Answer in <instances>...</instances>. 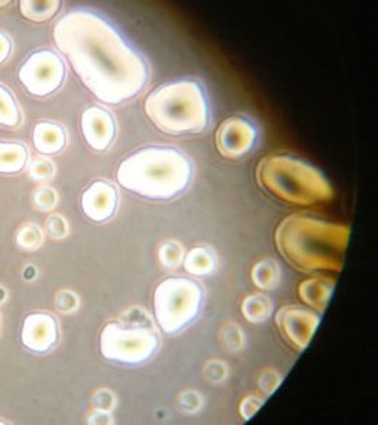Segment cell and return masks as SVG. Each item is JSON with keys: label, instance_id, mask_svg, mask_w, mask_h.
Listing matches in <instances>:
<instances>
[{"label": "cell", "instance_id": "obj_1", "mask_svg": "<svg viewBox=\"0 0 378 425\" xmlns=\"http://www.w3.org/2000/svg\"><path fill=\"white\" fill-rule=\"evenodd\" d=\"M53 39L82 84L105 104L130 101L148 82L144 57L113 25L89 9L64 15L53 29Z\"/></svg>", "mask_w": 378, "mask_h": 425}, {"label": "cell", "instance_id": "obj_2", "mask_svg": "<svg viewBox=\"0 0 378 425\" xmlns=\"http://www.w3.org/2000/svg\"><path fill=\"white\" fill-rule=\"evenodd\" d=\"M275 240L284 258L301 271H340L348 228L298 214L279 224Z\"/></svg>", "mask_w": 378, "mask_h": 425}, {"label": "cell", "instance_id": "obj_3", "mask_svg": "<svg viewBox=\"0 0 378 425\" xmlns=\"http://www.w3.org/2000/svg\"><path fill=\"white\" fill-rule=\"evenodd\" d=\"M191 164L177 149L148 147L126 156L118 166V183L145 199L169 200L191 180Z\"/></svg>", "mask_w": 378, "mask_h": 425}, {"label": "cell", "instance_id": "obj_4", "mask_svg": "<svg viewBox=\"0 0 378 425\" xmlns=\"http://www.w3.org/2000/svg\"><path fill=\"white\" fill-rule=\"evenodd\" d=\"M145 112L152 123L168 135L199 133L210 119L206 94L193 80L158 87L146 98Z\"/></svg>", "mask_w": 378, "mask_h": 425}, {"label": "cell", "instance_id": "obj_5", "mask_svg": "<svg viewBox=\"0 0 378 425\" xmlns=\"http://www.w3.org/2000/svg\"><path fill=\"white\" fill-rule=\"evenodd\" d=\"M260 185L277 199L298 206L332 200V187L313 166L289 156H267L257 169Z\"/></svg>", "mask_w": 378, "mask_h": 425}, {"label": "cell", "instance_id": "obj_6", "mask_svg": "<svg viewBox=\"0 0 378 425\" xmlns=\"http://www.w3.org/2000/svg\"><path fill=\"white\" fill-rule=\"evenodd\" d=\"M203 291L197 282L187 278H168L155 290V316L166 333H177L200 314Z\"/></svg>", "mask_w": 378, "mask_h": 425}, {"label": "cell", "instance_id": "obj_7", "mask_svg": "<svg viewBox=\"0 0 378 425\" xmlns=\"http://www.w3.org/2000/svg\"><path fill=\"white\" fill-rule=\"evenodd\" d=\"M159 346L158 336L144 326L108 324L99 336L101 355L113 363L139 366L149 362Z\"/></svg>", "mask_w": 378, "mask_h": 425}, {"label": "cell", "instance_id": "obj_8", "mask_svg": "<svg viewBox=\"0 0 378 425\" xmlns=\"http://www.w3.org/2000/svg\"><path fill=\"white\" fill-rule=\"evenodd\" d=\"M18 75L27 92L43 98L61 87L65 77V66L53 50H37L23 61Z\"/></svg>", "mask_w": 378, "mask_h": 425}, {"label": "cell", "instance_id": "obj_9", "mask_svg": "<svg viewBox=\"0 0 378 425\" xmlns=\"http://www.w3.org/2000/svg\"><path fill=\"white\" fill-rule=\"evenodd\" d=\"M257 142V129L241 116L225 119L215 137L218 152L228 159H238L246 155Z\"/></svg>", "mask_w": 378, "mask_h": 425}, {"label": "cell", "instance_id": "obj_10", "mask_svg": "<svg viewBox=\"0 0 378 425\" xmlns=\"http://www.w3.org/2000/svg\"><path fill=\"white\" fill-rule=\"evenodd\" d=\"M275 321L284 339L298 350H303L317 329L320 318L301 307H285L278 311Z\"/></svg>", "mask_w": 378, "mask_h": 425}, {"label": "cell", "instance_id": "obj_11", "mask_svg": "<svg viewBox=\"0 0 378 425\" xmlns=\"http://www.w3.org/2000/svg\"><path fill=\"white\" fill-rule=\"evenodd\" d=\"M22 343L33 353H47L58 342L57 319L46 312H34L25 318L22 332Z\"/></svg>", "mask_w": 378, "mask_h": 425}, {"label": "cell", "instance_id": "obj_12", "mask_svg": "<svg viewBox=\"0 0 378 425\" xmlns=\"http://www.w3.org/2000/svg\"><path fill=\"white\" fill-rule=\"evenodd\" d=\"M81 132L94 151L102 152L115 139V121L106 109L89 106L81 115Z\"/></svg>", "mask_w": 378, "mask_h": 425}, {"label": "cell", "instance_id": "obj_13", "mask_svg": "<svg viewBox=\"0 0 378 425\" xmlns=\"http://www.w3.org/2000/svg\"><path fill=\"white\" fill-rule=\"evenodd\" d=\"M116 203L118 193L115 187L105 180L94 182L82 193L81 197V207L84 214L95 223H103L109 220L116 210Z\"/></svg>", "mask_w": 378, "mask_h": 425}, {"label": "cell", "instance_id": "obj_14", "mask_svg": "<svg viewBox=\"0 0 378 425\" xmlns=\"http://www.w3.org/2000/svg\"><path fill=\"white\" fill-rule=\"evenodd\" d=\"M33 145L34 149L46 156L61 152L67 145V135L61 125L42 121L33 128Z\"/></svg>", "mask_w": 378, "mask_h": 425}, {"label": "cell", "instance_id": "obj_15", "mask_svg": "<svg viewBox=\"0 0 378 425\" xmlns=\"http://www.w3.org/2000/svg\"><path fill=\"white\" fill-rule=\"evenodd\" d=\"M334 288V282L326 278H312L299 285L301 300L320 314L326 309Z\"/></svg>", "mask_w": 378, "mask_h": 425}, {"label": "cell", "instance_id": "obj_16", "mask_svg": "<svg viewBox=\"0 0 378 425\" xmlns=\"http://www.w3.org/2000/svg\"><path fill=\"white\" fill-rule=\"evenodd\" d=\"M29 161V151L20 142H0V175H16Z\"/></svg>", "mask_w": 378, "mask_h": 425}, {"label": "cell", "instance_id": "obj_17", "mask_svg": "<svg viewBox=\"0 0 378 425\" xmlns=\"http://www.w3.org/2000/svg\"><path fill=\"white\" fill-rule=\"evenodd\" d=\"M20 13L30 22H46L53 19L60 11L57 0H23L19 4Z\"/></svg>", "mask_w": 378, "mask_h": 425}, {"label": "cell", "instance_id": "obj_18", "mask_svg": "<svg viewBox=\"0 0 378 425\" xmlns=\"http://www.w3.org/2000/svg\"><path fill=\"white\" fill-rule=\"evenodd\" d=\"M274 305L272 301L261 294L248 297L242 304V314L246 321L260 324L267 321L272 314Z\"/></svg>", "mask_w": 378, "mask_h": 425}, {"label": "cell", "instance_id": "obj_19", "mask_svg": "<svg viewBox=\"0 0 378 425\" xmlns=\"http://www.w3.org/2000/svg\"><path fill=\"white\" fill-rule=\"evenodd\" d=\"M22 122V112L15 95L0 85V125L16 128Z\"/></svg>", "mask_w": 378, "mask_h": 425}, {"label": "cell", "instance_id": "obj_20", "mask_svg": "<svg viewBox=\"0 0 378 425\" xmlns=\"http://www.w3.org/2000/svg\"><path fill=\"white\" fill-rule=\"evenodd\" d=\"M281 279V271L274 261H261L252 269V281L261 290L275 288Z\"/></svg>", "mask_w": 378, "mask_h": 425}, {"label": "cell", "instance_id": "obj_21", "mask_svg": "<svg viewBox=\"0 0 378 425\" xmlns=\"http://www.w3.org/2000/svg\"><path fill=\"white\" fill-rule=\"evenodd\" d=\"M184 269L193 275L203 276L214 269V258L208 250L196 247L184 258Z\"/></svg>", "mask_w": 378, "mask_h": 425}, {"label": "cell", "instance_id": "obj_22", "mask_svg": "<svg viewBox=\"0 0 378 425\" xmlns=\"http://www.w3.org/2000/svg\"><path fill=\"white\" fill-rule=\"evenodd\" d=\"M16 242L25 250H37L43 242V233L34 224H25L16 234Z\"/></svg>", "mask_w": 378, "mask_h": 425}, {"label": "cell", "instance_id": "obj_23", "mask_svg": "<svg viewBox=\"0 0 378 425\" xmlns=\"http://www.w3.org/2000/svg\"><path fill=\"white\" fill-rule=\"evenodd\" d=\"M29 173L36 180H49L54 176V165L49 159H36L32 162Z\"/></svg>", "mask_w": 378, "mask_h": 425}, {"label": "cell", "instance_id": "obj_24", "mask_svg": "<svg viewBox=\"0 0 378 425\" xmlns=\"http://www.w3.org/2000/svg\"><path fill=\"white\" fill-rule=\"evenodd\" d=\"M33 200L40 210H51L57 204V195L51 187H40L34 193Z\"/></svg>", "mask_w": 378, "mask_h": 425}, {"label": "cell", "instance_id": "obj_25", "mask_svg": "<svg viewBox=\"0 0 378 425\" xmlns=\"http://www.w3.org/2000/svg\"><path fill=\"white\" fill-rule=\"evenodd\" d=\"M160 261L166 265V266H176L180 264L182 257H183V251L182 248L175 244V242H169L166 245H163L160 248Z\"/></svg>", "mask_w": 378, "mask_h": 425}, {"label": "cell", "instance_id": "obj_26", "mask_svg": "<svg viewBox=\"0 0 378 425\" xmlns=\"http://www.w3.org/2000/svg\"><path fill=\"white\" fill-rule=\"evenodd\" d=\"M46 231L53 238H63L68 233V224L61 216L53 214L46 221Z\"/></svg>", "mask_w": 378, "mask_h": 425}, {"label": "cell", "instance_id": "obj_27", "mask_svg": "<svg viewBox=\"0 0 378 425\" xmlns=\"http://www.w3.org/2000/svg\"><path fill=\"white\" fill-rule=\"evenodd\" d=\"M78 305V301L73 292H60L56 298V307L61 312H73Z\"/></svg>", "mask_w": 378, "mask_h": 425}, {"label": "cell", "instance_id": "obj_28", "mask_svg": "<svg viewBox=\"0 0 378 425\" xmlns=\"http://www.w3.org/2000/svg\"><path fill=\"white\" fill-rule=\"evenodd\" d=\"M263 407V400L257 398V397H246L239 407V412L244 417V419L251 418L254 415L260 408Z\"/></svg>", "mask_w": 378, "mask_h": 425}, {"label": "cell", "instance_id": "obj_29", "mask_svg": "<svg viewBox=\"0 0 378 425\" xmlns=\"http://www.w3.org/2000/svg\"><path fill=\"white\" fill-rule=\"evenodd\" d=\"M11 51H12V42L11 39L0 32V64H4L8 57L11 56Z\"/></svg>", "mask_w": 378, "mask_h": 425}, {"label": "cell", "instance_id": "obj_30", "mask_svg": "<svg viewBox=\"0 0 378 425\" xmlns=\"http://www.w3.org/2000/svg\"><path fill=\"white\" fill-rule=\"evenodd\" d=\"M5 5H8V2H0V6H5Z\"/></svg>", "mask_w": 378, "mask_h": 425}, {"label": "cell", "instance_id": "obj_31", "mask_svg": "<svg viewBox=\"0 0 378 425\" xmlns=\"http://www.w3.org/2000/svg\"><path fill=\"white\" fill-rule=\"evenodd\" d=\"M0 424H6V421H2V419H0Z\"/></svg>", "mask_w": 378, "mask_h": 425}]
</instances>
